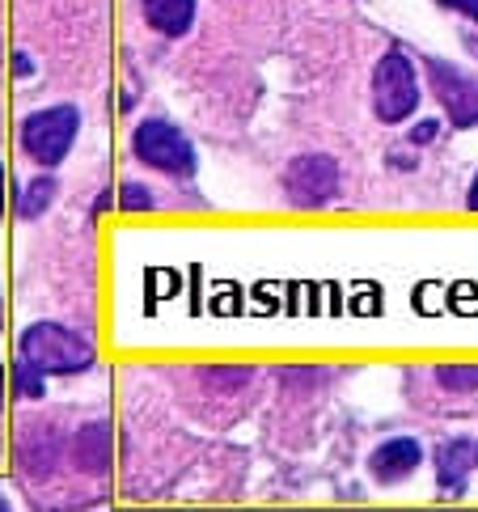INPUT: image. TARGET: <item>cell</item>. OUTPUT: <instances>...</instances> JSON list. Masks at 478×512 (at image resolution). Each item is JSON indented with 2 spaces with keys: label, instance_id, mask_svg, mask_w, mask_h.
Wrapping results in <instances>:
<instances>
[{
  "label": "cell",
  "instance_id": "14",
  "mask_svg": "<svg viewBox=\"0 0 478 512\" xmlns=\"http://www.w3.org/2000/svg\"><path fill=\"white\" fill-rule=\"evenodd\" d=\"M436 381L453 394H470V390H478V364H440Z\"/></svg>",
  "mask_w": 478,
  "mask_h": 512
},
{
  "label": "cell",
  "instance_id": "9",
  "mask_svg": "<svg viewBox=\"0 0 478 512\" xmlns=\"http://www.w3.org/2000/svg\"><path fill=\"white\" fill-rule=\"evenodd\" d=\"M478 466V445L466 441V436H453L436 449V483L440 491H449V496H462L470 487V470Z\"/></svg>",
  "mask_w": 478,
  "mask_h": 512
},
{
  "label": "cell",
  "instance_id": "7",
  "mask_svg": "<svg viewBox=\"0 0 478 512\" xmlns=\"http://www.w3.org/2000/svg\"><path fill=\"white\" fill-rule=\"evenodd\" d=\"M419 462H424V449H419L415 436H394V441L377 445V453L369 457V474L377 483H402L411 479V474L419 470Z\"/></svg>",
  "mask_w": 478,
  "mask_h": 512
},
{
  "label": "cell",
  "instance_id": "13",
  "mask_svg": "<svg viewBox=\"0 0 478 512\" xmlns=\"http://www.w3.org/2000/svg\"><path fill=\"white\" fill-rule=\"evenodd\" d=\"M9 381H13V390H17V398H43L47 394V373L39 369V364H34V360H17L13 364V373H9Z\"/></svg>",
  "mask_w": 478,
  "mask_h": 512
},
{
  "label": "cell",
  "instance_id": "10",
  "mask_svg": "<svg viewBox=\"0 0 478 512\" xmlns=\"http://www.w3.org/2000/svg\"><path fill=\"white\" fill-rule=\"evenodd\" d=\"M55 457H60V441H55L51 428L26 432L22 445H17V466H22L26 479H47L55 470Z\"/></svg>",
  "mask_w": 478,
  "mask_h": 512
},
{
  "label": "cell",
  "instance_id": "18",
  "mask_svg": "<svg viewBox=\"0 0 478 512\" xmlns=\"http://www.w3.org/2000/svg\"><path fill=\"white\" fill-rule=\"evenodd\" d=\"M13 68H17V77H30V72H34L30 56H22V51H17V56H13Z\"/></svg>",
  "mask_w": 478,
  "mask_h": 512
},
{
  "label": "cell",
  "instance_id": "6",
  "mask_svg": "<svg viewBox=\"0 0 478 512\" xmlns=\"http://www.w3.org/2000/svg\"><path fill=\"white\" fill-rule=\"evenodd\" d=\"M284 191L297 208H322L339 195V161L326 153H305L288 166Z\"/></svg>",
  "mask_w": 478,
  "mask_h": 512
},
{
  "label": "cell",
  "instance_id": "2",
  "mask_svg": "<svg viewBox=\"0 0 478 512\" xmlns=\"http://www.w3.org/2000/svg\"><path fill=\"white\" fill-rule=\"evenodd\" d=\"M415 106H419V72L411 56L385 51L373 72V115L381 123H402L415 115Z\"/></svg>",
  "mask_w": 478,
  "mask_h": 512
},
{
  "label": "cell",
  "instance_id": "1",
  "mask_svg": "<svg viewBox=\"0 0 478 512\" xmlns=\"http://www.w3.org/2000/svg\"><path fill=\"white\" fill-rule=\"evenodd\" d=\"M17 352L26 360H34L47 377H72L94 369V347L89 339H81L77 331H68L60 322H34L17 339Z\"/></svg>",
  "mask_w": 478,
  "mask_h": 512
},
{
  "label": "cell",
  "instance_id": "16",
  "mask_svg": "<svg viewBox=\"0 0 478 512\" xmlns=\"http://www.w3.org/2000/svg\"><path fill=\"white\" fill-rule=\"evenodd\" d=\"M440 132V119H424V123H415L411 127V144H432Z\"/></svg>",
  "mask_w": 478,
  "mask_h": 512
},
{
  "label": "cell",
  "instance_id": "12",
  "mask_svg": "<svg viewBox=\"0 0 478 512\" xmlns=\"http://www.w3.org/2000/svg\"><path fill=\"white\" fill-rule=\"evenodd\" d=\"M51 204H55V178H34L22 191V199H17V216L22 221H39Z\"/></svg>",
  "mask_w": 478,
  "mask_h": 512
},
{
  "label": "cell",
  "instance_id": "4",
  "mask_svg": "<svg viewBox=\"0 0 478 512\" xmlns=\"http://www.w3.org/2000/svg\"><path fill=\"white\" fill-rule=\"evenodd\" d=\"M132 149L144 166H153L161 174H191L195 170V149L191 140L165 119H144L132 132Z\"/></svg>",
  "mask_w": 478,
  "mask_h": 512
},
{
  "label": "cell",
  "instance_id": "3",
  "mask_svg": "<svg viewBox=\"0 0 478 512\" xmlns=\"http://www.w3.org/2000/svg\"><path fill=\"white\" fill-rule=\"evenodd\" d=\"M77 132H81L77 106H47V111H34L22 123V149L30 161H39V166H60L72 153Z\"/></svg>",
  "mask_w": 478,
  "mask_h": 512
},
{
  "label": "cell",
  "instance_id": "24",
  "mask_svg": "<svg viewBox=\"0 0 478 512\" xmlns=\"http://www.w3.org/2000/svg\"><path fill=\"white\" fill-rule=\"evenodd\" d=\"M0 56H5V47H0Z\"/></svg>",
  "mask_w": 478,
  "mask_h": 512
},
{
  "label": "cell",
  "instance_id": "11",
  "mask_svg": "<svg viewBox=\"0 0 478 512\" xmlns=\"http://www.w3.org/2000/svg\"><path fill=\"white\" fill-rule=\"evenodd\" d=\"M144 22L165 39H182L195 26V0H144Z\"/></svg>",
  "mask_w": 478,
  "mask_h": 512
},
{
  "label": "cell",
  "instance_id": "20",
  "mask_svg": "<svg viewBox=\"0 0 478 512\" xmlns=\"http://www.w3.org/2000/svg\"><path fill=\"white\" fill-rule=\"evenodd\" d=\"M0 212H5V166H0Z\"/></svg>",
  "mask_w": 478,
  "mask_h": 512
},
{
  "label": "cell",
  "instance_id": "8",
  "mask_svg": "<svg viewBox=\"0 0 478 512\" xmlns=\"http://www.w3.org/2000/svg\"><path fill=\"white\" fill-rule=\"evenodd\" d=\"M68 457H72V466H77L81 474H89V479L106 474L110 457H115V432H110V424H85L77 436H72Z\"/></svg>",
  "mask_w": 478,
  "mask_h": 512
},
{
  "label": "cell",
  "instance_id": "22",
  "mask_svg": "<svg viewBox=\"0 0 478 512\" xmlns=\"http://www.w3.org/2000/svg\"><path fill=\"white\" fill-rule=\"evenodd\" d=\"M0 390H5V373H0Z\"/></svg>",
  "mask_w": 478,
  "mask_h": 512
},
{
  "label": "cell",
  "instance_id": "23",
  "mask_svg": "<svg viewBox=\"0 0 478 512\" xmlns=\"http://www.w3.org/2000/svg\"><path fill=\"white\" fill-rule=\"evenodd\" d=\"M5 508H9V504H5V500H0V512H5Z\"/></svg>",
  "mask_w": 478,
  "mask_h": 512
},
{
  "label": "cell",
  "instance_id": "21",
  "mask_svg": "<svg viewBox=\"0 0 478 512\" xmlns=\"http://www.w3.org/2000/svg\"><path fill=\"white\" fill-rule=\"evenodd\" d=\"M466 43H470V47H474V56H478V39H474V34H470V39H466Z\"/></svg>",
  "mask_w": 478,
  "mask_h": 512
},
{
  "label": "cell",
  "instance_id": "15",
  "mask_svg": "<svg viewBox=\"0 0 478 512\" xmlns=\"http://www.w3.org/2000/svg\"><path fill=\"white\" fill-rule=\"evenodd\" d=\"M119 204L127 208V212H144V208H153V195L140 187V182H127L123 187V195H119Z\"/></svg>",
  "mask_w": 478,
  "mask_h": 512
},
{
  "label": "cell",
  "instance_id": "19",
  "mask_svg": "<svg viewBox=\"0 0 478 512\" xmlns=\"http://www.w3.org/2000/svg\"><path fill=\"white\" fill-rule=\"evenodd\" d=\"M466 208H470V212H478V174H474V182H470V195H466Z\"/></svg>",
  "mask_w": 478,
  "mask_h": 512
},
{
  "label": "cell",
  "instance_id": "5",
  "mask_svg": "<svg viewBox=\"0 0 478 512\" xmlns=\"http://www.w3.org/2000/svg\"><path fill=\"white\" fill-rule=\"evenodd\" d=\"M428 85L445 106V119L453 127H478V77L453 60H428Z\"/></svg>",
  "mask_w": 478,
  "mask_h": 512
},
{
  "label": "cell",
  "instance_id": "17",
  "mask_svg": "<svg viewBox=\"0 0 478 512\" xmlns=\"http://www.w3.org/2000/svg\"><path fill=\"white\" fill-rule=\"evenodd\" d=\"M440 5H449V9L462 13V17H470V22H478V0H440Z\"/></svg>",
  "mask_w": 478,
  "mask_h": 512
}]
</instances>
